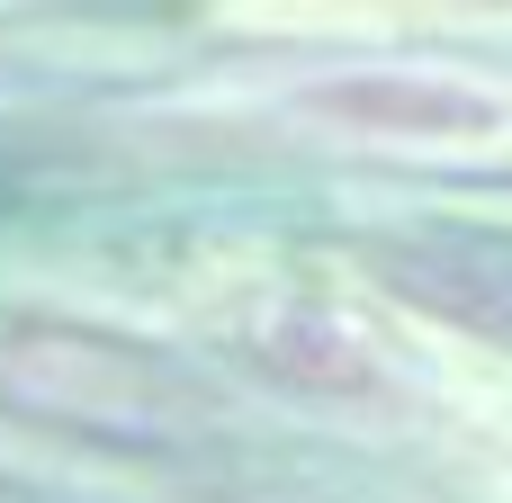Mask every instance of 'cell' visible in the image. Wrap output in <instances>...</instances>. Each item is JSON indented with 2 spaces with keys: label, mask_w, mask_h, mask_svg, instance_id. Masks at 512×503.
<instances>
[{
  "label": "cell",
  "mask_w": 512,
  "mask_h": 503,
  "mask_svg": "<svg viewBox=\"0 0 512 503\" xmlns=\"http://www.w3.org/2000/svg\"><path fill=\"white\" fill-rule=\"evenodd\" d=\"M324 108L369 117V126H486L477 99H459V90H405V81H351V90H324Z\"/></svg>",
  "instance_id": "6da1fadb"
}]
</instances>
